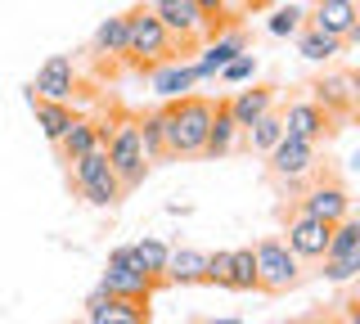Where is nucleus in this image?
Listing matches in <instances>:
<instances>
[{
  "instance_id": "f257e3e1",
  "label": "nucleus",
  "mask_w": 360,
  "mask_h": 324,
  "mask_svg": "<svg viewBox=\"0 0 360 324\" xmlns=\"http://www.w3.org/2000/svg\"><path fill=\"white\" fill-rule=\"evenodd\" d=\"M212 127V99L202 95H180L162 108V131H167V158H202Z\"/></svg>"
},
{
  "instance_id": "f03ea898",
  "label": "nucleus",
  "mask_w": 360,
  "mask_h": 324,
  "mask_svg": "<svg viewBox=\"0 0 360 324\" xmlns=\"http://www.w3.org/2000/svg\"><path fill=\"white\" fill-rule=\"evenodd\" d=\"M122 59H131V68L144 72V77H149L153 68H162V63L180 59L172 32L158 23V14H153L149 5L127 9V54H122Z\"/></svg>"
},
{
  "instance_id": "7ed1b4c3",
  "label": "nucleus",
  "mask_w": 360,
  "mask_h": 324,
  "mask_svg": "<svg viewBox=\"0 0 360 324\" xmlns=\"http://www.w3.org/2000/svg\"><path fill=\"white\" fill-rule=\"evenodd\" d=\"M104 158H108L112 171H117L122 194H131V189L144 185V176H149V158H144V144H140V122H135V117L112 122V131L104 140Z\"/></svg>"
},
{
  "instance_id": "20e7f679",
  "label": "nucleus",
  "mask_w": 360,
  "mask_h": 324,
  "mask_svg": "<svg viewBox=\"0 0 360 324\" xmlns=\"http://www.w3.org/2000/svg\"><path fill=\"white\" fill-rule=\"evenodd\" d=\"M252 261H257V293L279 297V293H288V288L302 284V261L288 252V243L279 239V234L252 243Z\"/></svg>"
},
{
  "instance_id": "39448f33",
  "label": "nucleus",
  "mask_w": 360,
  "mask_h": 324,
  "mask_svg": "<svg viewBox=\"0 0 360 324\" xmlns=\"http://www.w3.org/2000/svg\"><path fill=\"white\" fill-rule=\"evenodd\" d=\"M72 185H77V194H82L90 207H112L122 198V181L108 167L104 149H90V153H82V158L72 162Z\"/></svg>"
},
{
  "instance_id": "423d86ee",
  "label": "nucleus",
  "mask_w": 360,
  "mask_h": 324,
  "mask_svg": "<svg viewBox=\"0 0 360 324\" xmlns=\"http://www.w3.org/2000/svg\"><path fill=\"white\" fill-rule=\"evenodd\" d=\"M266 167H270V176H275L279 185L297 189V185L315 181V171H320V144H307V140L284 136L275 149L266 153Z\"/></svg>"
},
{
  "instance_id": "0eeeda50",
  "label": "nucleus",
  "mask_w": 360,
  "mask_h": 324,
  "mask_svg": "<svg viewBox=\"0 0 360 324\" xmlns=\"http://www.w3.org/2000/svg\"><path fill=\"white\" fill-rule=\"evenodd\" d=\"M99 288L112 297H131V302H153V293L162 284L158 279H149L135 266V257H131V243H122V248H112L108 252V266H104V279H99Z\"/></svg>"
},
{
  "instance_id": "6e6552de",
  "label": "nucleus",
  "mask_w": 360,
  "mask_h": 324,
  "mask_svg": "<svg viewBox=\"0 0 360 324\" xmlns=\"http://www.w3.org/2000/svg\"><path fill=\"white\" fill-rule=\"evenodd\" d=\"M149 9L158 14V23L172 32L180 59H185V54H194L202 41H207V37H202V14H198L194 0H153Z\"/></svg>"
},
{
  "instance_id": "1a4fd4ad",
  "label": "nucleus",
  "mask_w": 360,
  "mask_h": 324,
  "mask_svg": "<svg viewBox=\"0 0 360 324\" xmlns=\"http://www.w3.org/2000/svg\"><path fill=\"white\" fill-rule=\"evenodd\" d=\"M356 271H360V221L342 216V221H333V234H329L324 279L329 284H347V279H356Z\"/></svg>"
},
{
  "instance_id": "9d476101",
  "label": "nucleus",
  "mask_w": 360,
  "mask_h": 324,
  "mask_svg": "<svg viewBox=\"0 0 360 324\" xmlns=\"http://www.w3.org/2000/svg\"><path fill=\"white\" fill-rule=\"evenodd\" d=\"M329 234H333L329 221H315V216H302L297 212V216L288 221V230H284V243L302 266H315V261H324V252H329Z\"/></svg>"
},
{
  "instance_id": "9b49d317",
  "label": "nucleus",
  "mask_w": 360,
  "mask_h": 324,
  "mask_svg": "<svg viewBox=\"0 0 360 324\" xmlns=\"http://www.w3.org/2000/svg\"><path fill=\"white\" fill-rule=\"evenodd\" d=\"M77 86H82V72H77V59L72 54H50V59L37 68V82H32V95L41 99H63L72 104Z\"/></svg>"
},
{
  "instance_id": "f8f14e48",
  "label": "nucleus",
  "mask_w": 360,
  "mask_h": 324,
  "mask_svg": "<svg viewBox=\"0 0 360 324\" xmlns=\"http://www.w3.org/2000/svg\"><path fill=\"white\" fill-rule=\"evenodd\" d=\"M356 86L360 82H356L352 72H324L311 91H315V104H320L333 122H347V117H356V104H360Z\"/></svg>"
},
{
  "instance_id": "ddd939ff",
  "label": "nucleus",
  "mask_w": 360,
  "mask_h": 324,
  "mask_svg": "<svg viewBox=\"0 0 360 324\" xmlns=\"http://www.w3.org/2000/svg\"><path fill=\"white\" fill-rule=\"evenodd\" d=\"M297 212L302 216H315V221H342V216H352V194H347V185L342 181H315L307 194L297 198Z\"/></svg>"
},
{
  "instance_id": "4468645a",
  "label": "nucleus",
  "mask_w": 360,
  "mask_h": 324,
  "mask_svg": "<svg viewBox=\"0 0 360 324\" xmlns=\"http://www.w3.org/2000/svg\"><path fill=\"white\" fill-rule=\"evenodd\" d=\"M307 27L324 32V37H338L342 46H352V41H360V14H356V0H320Z\"/></svg>"
},
{
  "instance_id": "2eb2a0df",
  "label": "nucleus",
  "mask_w": 360,
  "mask_h": 324,
  "mask_svg": "<svg viewBox=\"0 0 360 324\" xmlns=\"http://www.w3.org/2000/svg\"><path fill=\"white\" fill-rule=\"evenodd\" d=\"M86 316H90V324H149V302L112 297L104 288H95L86 297Z\"/></svg>"
},
{
  "instance_id": "dca6fc26",
  "label": "nucleus",
  "mask_w": 360,
  "mask_h": 324,
  "mask_svg": "<svg viewBox=\"0 0 360 324\" xmlns=\"http://www.w3.org/2000/svg\"><path fill=\"white\" fill-rule=\"evenodd\" d=\"M279 122H284V136L307 140V144H320L333 131V117L324 113L315 99H297V104H288L284 113H279Z\"/></svg>"
},
{
  "instance_id": "f3484780",
  "label": "nucleus",
  "mask_w": 360,
  "mask_h": 324,
  "mask_svg": "<svg viewBox=\"0 0 360 324\" xmlns=\"http://www.w3.org/2000/svg\"><path fill=\"white\" fill-rule=\"evenodd\" d=\"M243 50H248V37H243L239 27H230V32H221V37H212L207 50H202V59L194 63V77H198V82H202V77H217L225 63H230L234 54H243Z\"/></svg>"
},
{
  "instance_id": "a211bd4d",
  "label": "nucleus",
  "mask_w": 360,
  "mask_h": 324,
  "mask_svg": "<svg viewBox=\"0 0 360 324\" xmlns=\"http://www.w3.org/2000/svg\"><path fill=\"white\" fill-rule=\"evenodd\" d=\"M27 104H32V113H37L41 136L50 140V144H59V140H63V131L72 127L77 108H72V104H63V99H41V95H32V91H27Z\"/></svg>"
},
{
  "instance_id": "6ab92c4d",
  "label": "nucleus",
  "mask_w": 360,
  "mask_h": 324,
  "mask_svg": "<svg viewBox=\"0 0 360 324\" xmlns=\"http://www.w3.org/2000/svg\"><path fill=\"white\" fill-rule=\"evenodd\" d=\"M275 86H248V91H239L234 99H225V104H230V117H234V127H252L257 117L262 113H270V108H275Z\"/></svg>"
},
{
  "instance_id": "aec40b11",
  "label": "nucleus",
  "mask_w": 360,
  "mask_h": 324,
  "mask_svg": "<svg viewBox=\"0 0 360 324\" xmlns=\"http://www.w3.org/2000/svg\"><path fill=\"white\" fill-rule=\"evenodd\" d=\"M54 149L63 153V162H77V158H82V153H90V149H104V140H99V122L86 117V113H77L72 127L63 131V140L54 144Z\"/></svg>"
},
{
  "instance_id": "412c9836",
  "label": "nucleus",
  "mask_w": 360,
  "mask_h": 324,
  "mask_svg": "<svg viewBox=\"0 0 360 324\" xmlns=\"http://www.w3.org/2000/svg\"><path fill=\"white\" fill-rule=\"evenodd\" d=\"M167 284H207V252L198 248H172L167 252Z\"/></svg>"
},
{
  "instance_id": "4be33fe9",
  "label": "nucleus",
  "mask_w": 360,
  "mask_h": 324,
  "mask_svg": "<svg viewBox=\"0 0 360 324\" xmlns=\"http://www.w3.org/2000/svg\"><path fill=\"white\" fill-rule=\"evenodd\" d=\"M149 82H153V95H162V99H180V95H189L194 91V63H185V59H172V63H162V68H153L149 72Z\"/></svg>"
},
{
  "instance_id": "5701e85b",
  "label": "nucleus",
  "mask_w": 360,
  "mask_h": 324,
  "mask_svg": "<svg viewBox=\"0 0 360 324\" xmlns=\"http://www.w3.org/2000/svg\"><path fill=\"white\" fill-rule=\"evenodd\" d=\"M234 140H239V127H234V117H230V104L217 99V104H212V127H207L202 158H225V153L234 149Z\"/></svg>"
},
{
  "instance_id": "b1692460",
  "label": "nucleus",
  "mask_w": 360,
  "mask_h": 324,
  "mask_svg": "<svg viewBox=\"0 0 360 324\" xmlns=\"http://www.w3.org/2000/svg\"><path fill=\"white\" fill-rule=\"evenodd\" d=\"M221 288H230V293H257V261H252V248H230V261H225Z\"/></svg>"
},
{
  "instance_id": "393cba45",
  "label": "nucleus",
  "mask_w": 360,
  "mask_h": 324,
  "mask_svg": "<svg viewBox=\"0 0 360 324\" xmlns=\"http://www.w3.org/2000/svg\"><path fill=\"white\" fill-rule=\"evenodd\" d=\"M198 5V14H202V37H221V32H230L234 23H239V14L243 9L234 5V0H194Z\"/></svg>"
},
{
  "instance_id": "a878e982",
  "label": "nucleus",
  "mask_w": 360,
  "mask_h": 324,
  "mask_svg": "<svg viewBox=\"0 0 360 324\" xmlns=\"http://www.w3.org/2000/svg\"><path fill=\"white\" fill-rule=\"evenodd\" d=\"M90 50L108 54V59H122V54H127V14L104 18V23L95 27V37H90Z\"/></svg>"
},
{
  "instance_id": "bb28decb",
  "label": "nucleus",
  "mask_w": 360,
  "mask_h": 324,
  "mask_svg": "<svg viewBox=\"0 0 360 324\" xmlns=\"http://www.w3.org/2000/svg\"><path fill=\"white\" fill-rule=\"evenodd\" d=\"M239 136L248 140V149H252V153H270L279 140H284V122H279V113L270 108V113H262V117L252 122V127H243Z\"/></svg>"
},
{
  "instance_id": "cd10ccee",
  "label": "nucleus",
  "mask_w": 360,
  "mask_h": 324,
  "mask_svg": "<svg viewBox=\"0 0 360 324\" xmlns=\"http://www.w3.org/2000/svg\"><path fill=\"white\" fill-rule=\"evenodd\" d=\"M297 54L311 59V63H329V59L342 54V41L324 37V32H315V27H297Z\"/></svg>"
},
{
  "instance_id": "c85d7f7f",
  "label": "nucleus",
  "mask_w": 360,
  "mask_h": 324,
  "mask_svg": "<svg viewBox=\"0 0 360 324\" xmlns=\"http://www.w3.org/2000/svg\"><path fill=\"white\" fill-rule=\"evenodd\" d=\"M167 252H172V248H167L162 239H140V243H131L135 266H140L149 279H158L162 288H167V279H162V275H167Z\"/></svg>"
},
{
  "instance_id": "c756f323",
  "label": "nucleus",
  "mask_w": 360,
  "mask_h": 324,
  "mask_svg": "<svg viewBox=\"0 0 360 324\" xmlns=\"http://www.w3.org/2000/svg\"><path fill=\"white\" fill-rule=\"evenodd\" d=\"M140 122V144H144V158L149 162H167V131H162V108L149 117H135Z\"/></svg>"
},
{
  "instance_id": "7c9ffc66",
  "label": "nucleus",
  "mask_w": 360,
  "mask_h": 324,
  "mask_svg": "<svg viewBox=\"0 0 360 324\" xmlns=\"http://www.w3.org/2000/svg\"><path fill=\"white\" fill-rule=\"evenodd\" d=\"M302 18H307V14H302V9L297 5H288V9H275V14H270V37H297V27H302Z\"/></svg>"
},
{
  "instance_id": "2f4dec72",
  "label": "nucleus",
  "mask_w": 360,
  "mask_h": 324,
  "mask_svg": "<svg viewBox=\"0 0 360 324\" xmlns=\"http://www.w3.org/2000/svg\"><path fill=\"white\" fill-rule=\"evenodd\" d=\"M221 77H225L230 86H234V82H252V77H257V54H248V50L234 54V59L221 68Z\"/></svg>"
},
{
  "instance_id": "473e14b6",
  "label": "nucleus",
  "mask_w": 360,
  "mask_h": 324,
  "mask_svg": "<svg viewBox=\"0 0 360 324\" xmlns=\"http://www.w3.org/2000/svg\"><path fill=\"white\" fill-rule=\"evenodd\" d=\"M225 261H230V248H221V252H207V284H217V288H221Z\"/></svg>"
},
{
  "instance_id": "72a5a7b5",
  "label": "nucleus",
  "mask_w": 360,
  "mask_h": 324,
  "mask_svg": "<svg viewBox=\"0 0 360 324\" xmlns=\"http://www.w3.org/2000/svg\"><path fill=\"white\" fill-rule=\"evenodd\" d=\"M342 324H360V316H356V302H347V316H342Z\"/></svg>"
},
{
  "instance_id": "f704fd0d",
  "label": "nucleus",
  "mask_w": 360,
  "mask_h": 324,
  "mask_svg": "<svg viewBox=\"0 0 360 324\" xmlns=\"http://www.w3.org/2000/svg\"><path fill=\"white\" fill-rule=\"evenodd\" d=\"M266 5H270V0H243L239 9H266Z\"/></svg>"
},
{
  "instance_id": "c9c22d12",
  "label": "nucleus",
  "mask_w": 360,
  "mask_h": 324,
  "mask_svg": "<svg viewBox=\"0 0 360 324\" xmlns=\"http://www.w3.org/2000/svg\"><path fill=\"white\" fill-rule=\"evenodd\" d=\"M202 324H239V320H202Z\"/></svg>"
},
{
  "instance_id": "e433bc0d",
  "label": "nucleus",
  "mask_w": 360,
  "mask_h": 324,
  "mask_svg": "<svg viewBox=\"0 0 360 324\" xmlns=\"http://www.w3.org/2000/svg\"><path fill=\"white\" fill-rule=\"evenodd\" d=\"M315 5H320V0H315Z\"/></svg>"
}]
</instances>
